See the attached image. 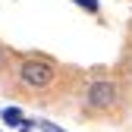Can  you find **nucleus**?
<instances>
[{"label":"nucleus","instance_id":"obj_1","mask_svg":"<svg viewBox=\"0 0 132 132\" xmlns=\"http://www.w3.org/2000/svg\"><path fill=\"white\" fill-rule=\"evenodd\" d=\"M19 79H22L25 88H35V91L51 88L54 79H57V66L47 60V57H28L19 66Z\"/></svg>","mask_w":132,"mask_h":132},{"label":"nucleus","instance_id":"obj_2","mask_svg":"<svg viewBox=\"0 0 132 132\" xmlns=\"http://www.w3.org/2000/svg\"><path fill=\"white\" fill-rule=\"evenodd\" d=\"M117 97H120V91H117V85H113L110 79H97V82H91V88H88V107L107 110V107L117 104Z\"/></svg>","mask_w":132,"mask_h":132},{"label":"nucleus","instance_id":"obj_3","mask_svg":"<svg viewBox=\"0 0 132 132\" xmlns=\"http://www.w3.org/2000/svg\"><path fill=\"white\" fill-rule=\"evenodd\" d=\"M0 117H3V123H6V126H19V123L25 120L19 107H3V110H0Z\"/></svg>","mask_w":132,"mask_h":132},{"label":"nucleus","instance_id":"obj_4","mask_svg":"<svg viewBox=\"0 0 132 132\" xmlns=\"http://www.w3.org/2000/svg\"><path fill=\"white\" fill-rule=\"evenodd\" d=\"M35 126H38L41 132H66V129H60V126H54V123H47V120H35Z\"/></svg>","mask_w":132,"mask_h":132},{"label":"nucleus","instance_id":"obj_5","mask_svg":"<svg viewBox=\"0 0 132 132\" xmlns=\"http://www.w3.org/2000/svg\"><path fill=\"white\" fill-rule=\"evenodd\" d=\"M76 3L82 10H88V13H97V0H76Z\"/></svg>","mask_w":132,"mask_h":132},{"label":"nucleus","instance_id":"obj_6","mask_svg":"<svg viewBox=\"0 0 132 132\" xmlns=\"http://www.w3.org/2000/svg\"><path fill=\"white\" fill-rule=\"evenodd\" d=\"M3 60H6V51H3V47H0V66H3Z\"/></svg>","mask_w":132,"mask_h":132}]
</instances>
